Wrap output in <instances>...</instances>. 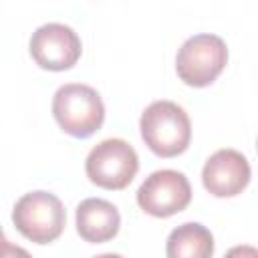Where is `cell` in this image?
Instances as JSON below:
<instances>
[{"instance_id": "52a82bcc", "label": "cell", "mask_w": 258, "mask_h": 258, "mask_svg": "<svg viewBox=\"0 0 258 258\" xmlns=\"http://www.w3.org/2000/svg\"><path fill=\"white\" fill-rule=\"evenodd\" d=\"M30 54L46 71H67L81 56L79 34L60 22L38 26L30 36Z\"/></svg>"}, {"instance_id": "3957f363", "label": "cell", "mask_w": 258, "mask_h": 258, "mask_svg": "<svg viewBox=\"0 0 258 258\" xmlns=\"http://www.w3.org/2000/svg\"><path fill=\"white\" fill-rule=\"evenodd\" d=\"M12 222L16 230L30 242L48 244L62 234L67 214L54 194L38 189L24 194L14 204Z\"/></svg>"}, {"instance_id": "30bf717a", "label": "cell", "mask_w": 258, "mask_h": 258, "mask_svg": "<svg viewBox=\"0 0 258 258\" xmlns=\"http://www.w3.org/2000/svg\"><path fill=\"white\" fill-rule=\"evenodd\" d=\"M165 254L167 258H212L214 236L206 226L198 222H185L173 228L167 236Z\"/></svg>"}, {"instance_id": "4fadbf2b", "label": "cell", "mask_w": 258, "mask_h": 258, "mask_svg": "<svg viewBox=\"0 0 258 258\" xmlns=\"http://www.w3.org/2000/svg\"><path fill=\"white\" fill-rule=\"evenodd\" d=\"M93 258H123V256L113 254V252H107V254H99V256H93Z\"/></svg>"}, {"instance_id": "ba28073f", "label": "cell", "mask_w": 258, "mask_h": 258, "mask_svg": "<svg viewBox=\"0 0 258 258\" xmlns=\"http://www.w3.org/2000/svg\"><path fill=\"white\" fill-rule=\"evenodd\" d=\"M250 163L236 149H218L202 169L204 187L216 198H232L250 181Z\"/></svg>"}, {"instance_id": "7a4b0ae2", "label": "cell", "mask_w": 258, "mask_h": 258, "mask_svg": "<svg viewBox=\"0 0 258 258\" xmlns=\"http://www.w3.org/2000/svg\"><path fill=\"white\" fill-rule=\"evenodd\" d=\"M52 115L64 133L87 139L101 129L105 121V105L93 87L67 83L54 93Z\"/></svg>"}, {"instance_id": "277c9868", "label": "cell", "mask_w": 258, "mask_h": 258, "mask_svg": "<svg viewBox=\"0 0 258 258\" xmlns=\"http://www.w3.org/2000/svg\"><path fill=\"white\" fill-rule=\"evenodd\" d=\"M228 46L216 34H194L177 50L175 71L189 87H208L224 71Z\"/></svg>"}, {"instance_id": "5b68a950", "label": "cell", "mask_w": 258, "mask_h": 258, "mask_svg": "<svg viewBox=\"0 0 258 258\" xmlns=\"http://www.w3.org/2000/svg\"><path fill=\"white\" fill-rule=\"evenodd\" d=\"M139 169L137 151L125 139H103L97 143L85 161L87 177L105 189H123L131 183Z\"/></svg>"}, {"instance_id": "6da1fadb", "label": "cell", "mask_w": 258, "mask_h": 258, "mask_svg": "<svg viewBox=\"0 0 258 258\" xmlns=\"http://www.w3.org/2000/svg\"><path fill=\"white\" fill-rule=\"evenodd\" d=\"M145 145L159 157H175L183 153L191 139V123L187 113L173 101H153L139 119Z\"/></svg>"}, {"instance_id": "8fae6325", "label": "cell", "mask_w": 258, "mask_h": 258, "mask_svg": "<svg viewBox=\"0 0 258 258\" xmlns=\"http://www.w3.org/2000/svg\"><path fill=\"white\" fill-rule=\"evenodd\" d=\"M0 258H32V256L22 246H16V244L2 240L0 242Z\"/></svg>"}, {"instance_id": "9c48e42d", "label": "cell", "mask_w": 258, "mask_h": 258, "mask_svg": "<svg viewBox=\"0 0 258 258\" xmlns=\"http://www.w3.org/2000/svg\"><path fill=\"white\" fill-rule=\"evenodd\" d=\"M77 232L91 244H101L119 232L121 216L119 210L101 198H87L77 208Z\"/></svg>"}, {"instance_id": "8992f818", "label": "cell", "mask_w": 258, "mask_h": 258, "mask_svg": "<svg viewBox=\"0 0 258 258\" xmlns=\"http://www.w3.org/2000/svg\"><path fill=\"white\" fill-rule=\"evenodd\" d=\"M191 200V185L181 171L157 169L137 189L139 208L155 218H169L181 210Z\"/></svg>"}, {"instance_id": "7c38bea8", "label": "cell", "mask_w": 258, "mask_h": 258, "mask_svg": "<svg viewBox=\"0 0 258 258\" xmlns=\"http://www.w3.org/2000/svg\"><path fill=\"white\" fill-rule=\"evenodd\" d=\"M224 258H258V250L254 246L242 244V246H234L226 252Z\"/></svg>"}, {"instance_id": "5bb4252c", "label": "cell", "mask_w": 258, "mask_h": 258, "mask_svg": "<svg viewBox=\"0 0 258 258\" xmlns=\"http://www.w3.org/2000/svg\"><path fill=\"white\" fill-rule=\"evenodd\" d=\"M4 240V232H2V228H0V242Z\"/></svg>"}]
</instances>
